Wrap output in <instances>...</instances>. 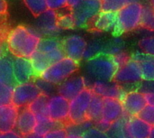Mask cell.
Segmentation results:
<instances>
[{"instance_id":"obj_43","label":"cell","mask_w":154,"mask_h":138,"mask_svg":"<svg viewBox=\"0 0 154 138\" xmlns=\"http://www.w3.org/2000/svg\"><path fill=\"white\" fill-rule=\"evenodd\" d=\"M138 90L144 93H154V80H143Z\"/></svg>"},{"instance_id":"obj_40","label":"cell","mask_w":154,"mask_h":138,"mask_svg":"<svg viewBox=\"0 0 154 138\" xmlns=\"http://www.w3.org/2000/svg\"><path fill=\"white\" fill-rule=\"evenodd\" d=\"M43 137H51V138H64L68 137V134L66 131L65 127H57V128H53L51 131H49L48 133H46Z\"/></svg>"},{"instance_id":"obj_2","label":"cell","mask_w":154,"mask_h":138,"mask_svg":"<svg viewBox=\"0 0 154 138\" xmlns=\"http://www.w3.org/2000/svg\"><path fill=\"white\" fill-rule=\"evenodd\" d=\"M117 66L112 56L107 54H99L89 60H87L84 65V71L88 86L90 82L100 80L110 81L114 80Z\"/></svg>"},{"instance_id":"obj_10","label":"cell","mask_w":154,"mask_h":138,"mask_svg":"<svg viewBox=\"0 0 154 138\" xmlns=\"http://www.w3.org/2000/svg\"><path fill=\"white\" fill-rule=\"evenodd\" d=\"M35 30L42 37H58L62 30L58 24V12L47 9L36 17Z\"/></svg>"},{"instance_id":"obj_27","label":"cell","mask_w":154,"mask_h":138,"mask_svg":"<svg viewBox=\"0 0 154 138\" xmlns=\"http://www.w3.org/2000/svg\"><path fill=\"white\" fill-rule=\"evenodd\" d=\"M95 126V124L90 120H86L82 123H71L68 122L65 125V128L68 134V137L78 138L82 137L84 133L90 128L91 127Z\"/></svg>"},{"instance_id":"obj_5","label":"cell","mask_w":154,"mask_h":138,"mask_svg":"<svg viewBox=\"0 0 154 138\" xmlns=\"http://www.w3.org/2000/svg\"><path fill=\"white\" fill-rule=\"evenodd\" d=\"M79 69V62L69 57H64L48 67L40 77L58 86L69 77L77 73Z\"/></svg>"},{"instance_id":"obj_30","label":"cell","mask_w":154,"mask_h":138,"mask_svg":"<svg viewBox=\"0 0 154 138\" xmlns=\"http://www.w3.org/2000/svg\"><path fill=\"white\" fill-rule=\"evenodd\" d=\"M104 44H105V41L100 39H94L89 42H88L83 60L87 61L97 55L102 54L104 51Z\"/></svg>"},{"instance_id":"obj_39","label":"cell","mask_w":154,"mask_h":138,"mask_svg":"<svg viewBox=\"0 0 154 138\" xmlns=\"http://www.w3.org/2000/svg\"><path fill=\"white\" fill-rule=\"evenodd\" d=\"M82 137H108L106 131H103L101 129H99L98 127H97L96 126L91 127L90 128H88L83 135Z\"/></svg>"},{"instance_id":"obj_25","label":"cell","mask_w":154,"mask_h":138,"mask_svg":"<svg viewBox=\"0 0 154 138\" xmlns=\"http://www.w3.org/2000/svg\"><path fill=\"white\" fill-rule=\"evenodd\" d=\"M102 112H103V98L94 94L87 112V119L96 124L101 119Z\"/></svg>"},{"instance_id":"obj_17","label":"cell","mask_w":154,"mask_h":138,"mask_svg":"<svg viewBox=\"0 0 154 138\" xmlns=\"http://www.w3.org/2000/svg\"><path fill=\"white\" fill-rule=\"evenodd\" d=\"M36 125V116L28 107L19 108L14 129L22 136H28L30 134H32L34 131Z\"/></svg>"},{"instance_id":"obj_13","label":"cell","mask_w":154,"mask_h":138,"mask_svg":"<svg viewBox=\"0 0 154 138\" xmlns=\"http://www.w3.org/2000/svg\"><path fill=\"white\" fill-rule=\"evenodd\" d=\"M62 48L66 57L78 62L83 60L84 53L88 45L85 38L79 34H70L61 40Z\"/></svg>"},{"instance_id":"obj_41","label":"cell","mask_w":154,"mask_h":138,"mask_svg":"<svg viewBox=\"0 0 154 138\" xmlns=\"http://www.w3.org/2000/svg\"><path fill=\"white\" fill-rule=\"evenodd\" d=\"M46 3L49 9L55 11H60L68 7L67 0H46Z\"/></svg>"},{"instance_id":"obj_1","label":"cell","mask_w":154,"mask_h":138,"mask_svg":"<svg viewBox=\"0 0 154 138\" xmlns=\"http://www.w3.org/2000/svg\"><path fill=\"white\" fill-rule=\"evenodd\" d=\"M42 36L35 30L23 25L12 29L6 36V46L14 57L30 56L37 50Z\"/></svg>"},{"instance_id":"obj_45","label":"cell","mask_w":154,"mask_h":138,"mask_svg":"<svg viewBox=\"0 0 154 138\" xmlns=\"http://www.w3.org/2000/svg\"><path fill=\"white\" fill-rule=\"evenodd\" d=\"M144 97H145L147 105L154 106V93H144Z\"/></svg>"},{"instance_id":"obj_48","label":"cell","mask_w":154,"mask_h":138,"mask_svg":"<svg viewBox=\"0 0 154 138\" xmlns=\"http://www.w3.org/2000/svg\"><path fill=\"white\" fill-rule=\"evenodd\" d=\"M128 3H143V0H128Z\"/></svg>"},{"instance_id":"obj_16","label":"cell","mask_w":154,"mask_h":138,"mask_svg":"<svg viewBox=\"0 0 154 138\" xmlns=\"http://www.w3.org/2000/svg\"><path fill=\"white\" fill-rule=\"evenodd\" d=\"M125 113L128 117L138 116L147 105L144 94L138 89L127 91L122 100Z\"/></svg>"},{"instance_id":"obj_37","label":"cell","mask_w":154,"mask_h":138,"mask_svg":"<svg viewBox=\"0 0 154 138\" xmlns=\"http://www.w3.org/2000/svg\"><path fill=\"white\" fill-rule=\"evenodd\" d=\"M138 45L143 52L154 56V35L142 38L138 42Z\"/></svg>"},{"instance_id":"obj_15","label":"cell","mask_w":154,"mask_h":138,"mask_svg":"<svg viewBox=\"0 0 154 138\" xmlns=\"http://www.w3.org/2000/svg\"><path fill=\"white\" fill-rule=\"evenodd\" d=\"M37 49L44 53L51 63L66 57L62 48L61 40L58 37H42Z\"/></svg>"},{"instance_id":"obj_6","label":"cell","mask_w":154,"mask_h":138,"mask_svg":"<svg viewBox=\"0 0 154 138\" xmlns=\"http://www.w3.org/2000/svg\"><path fill=\"white\" fill-rule=\"evenodd\" d=\"M70 10L76 28H88L96 16L101 12L100 0H83Z\"/></svg>"},{"instance_id":"obj_7","label":"cell","mask_w":154,"mask_h":138,"mask_svg":"<svg viewBox=\"0 0 154 138\" xmlns=\"http://www.w3.org/2000/svg\"><path fill=\"white\" fill-rule=\"evenodd\" d=\"M93 95V91L88 87L69 100V122L82 123L87 120V112Z\"/></svg>"},{"instance_id":"obj_4","label":"cell","mask_w":154,"mask_h":138,"mask_svg":"<svg viewBox=\"0 0 154 138\" xmlns=\"http://www.w3.org/2000/svg\"><path fill=\"white\" fill-rule=\"evenodd\" d=\"M113 80L123 87L126 91L138 89L143 80L139 62L131 58L125 64L117 68Z\"/></svg>"},{"instance_id":"obj_51","label":"cell","mask_w":154,"mask_h":138,"mask_svg":"<svg viewBox=\"0 0 154 138\" xmlns=\"http://www.w3.org/2000/svg\"><path fill=\"white\" fill-rule=\"evenodd\" d=\"M150 4H151V5L154 8V0H150Z\"/></svg>"},{"instance_id":"obj_19","label":"cell","mask_w":154,"mask_h":138,"mask_svg":"<svg viewBox=\"0 0 154 138\" xmlns=\"http://www.w3.org/2000/svg\"><path fill=\"white\" fill-rule=\"evenodd\" d=\"M152 127L138 116L129 117L126 124V132L128 137H151Z\"/></svg>"},{"instance_id":"obj_9","label":"cell","mask_w":154,"mask_h":138,"mask_svg":"<svg viewBox=\"0 0 154 138\" xmlns=\"http://www.w3.org/2000/svg\"><path fill=\"white\" fill-rule=\"evenodd\" d=\"M41 95V92L34 80L18 83L14 87L12 104L18 108L28 107L34 99Z\"/></svg>"},{"instance_id":"obj_36","label":"cell","mask_w":154,"mask_h":138,"mask_svg":"<svg viewBox=\"0 0 154 138\" xmlns=\"http://www.w3.org/2000/svg\"><path fill=\"white\" fill-rule=\"evenodd\" d=\"M13 89V86L5 85L0 82V106L12 104Z\"/></svg>"},{"instance_id":"obj_12","label":"cell","mask_w":154,"mask_h":138,"mask_svg":"<svg viewBox=\"0 0 154 138\" xmlns=\"http://www.w3.org/2000/svg\"><path fill=\"white\" fill-rule=\"evenodd\" d=\"M88 87L90 88L93 93L96 95H98L102 98L117 99L121 101L127 93V91L123 87H121L114 80L106 81L97 80L90 82Z\"/></svg>"},{"instance_id":"obj_47","label":"cell","mask_w":154,"mask_h":138,"mask_svg":"<svg viewBox=\"0 0 154 138\" xmlns=\"http://www.w3.org/2000/svg\"><path fill=\"white\" fill-rule=\"evenodd\" d=\"M82 1L83 0H67V5L69 9H72L75 6H77L79 4H80Z\"/></svg>"},{"instance_id":"obj_24","label":"cell","mask_w":154,"mask_h":138,"mask_svg":"<svg viewBox=\"0 0 154 138\" xmlns=\"http://www.w3.org/2000/svg\"><path fill=\"white\" fill-rule=\"evenodd\" d=\"M29 59L32 62L36 78L40 77L43 73V71L52 64L51 61L46 57V55L38 49L30 56Z\"/></svg>"},{"instance_id":"obj_21","label":"cell","mask_w":154,"mask_h":138,"mask_svg":"<svg viewBox=\"0 0 154 138\" xmlns=\"http://www.w3.org/2000/svg\"><path fill=\"white\" fill-rule=\"evenodd\" d=\"M19 108L14 104L0 106V132L15 128Z\"/></svg>"},{"instance_id":"obj_26","label":"cell","mask_w":154,"mask_h":138,"mask_svg":"<svg viewBox=\"0 0 154 138\" xmlns=\"http://www.w3.org/2000/svg\"><path fill=\"white\" fill-rule=\"evenodd\" d=\"M121 35H115L107 41H105L104 44V54L114 56L123 51H125V42Z\"/></svg>"},{"instance_id":"obj_46","label":"cell","mask_w":154,"mask_h":138,"mask_svg":"<svg viewBox=\"0 0 154 138\" xmlns=\"http://www.w3.org/2000/svg\"><path fill=\"white\" fill-rule=\"evenodd\" d=\"M7 11V3L5 0H0V16L5 14Z\"/></svg>"},{"instance_id":"obj_32","label":"cell","mask_w":154,"mask_h":138,"mask_svg":"<svg viewBox=\"0 0 154 138\" xmlns=\"http://www.w3.org/2000/svg\"><path fill=\"white\" fill-rule=\"evenodd\" d=\"M25 5L33 16L38 17L48 8L46 0H23Z\"/></svg>"},{"instance_id":"obj_31","label":"cell","mask_w":154,"mask_h":138,"mask_svg":"<svg viewBox=\"0 0 154 138\" xmlns=\"http://www.w3.org/2000/svg\"><path fill=\"white\" fill-rule=\"evenodd\" d=\"M48 99H49V97L41 94L36 99H34L28 106V108L35 114L36 117H38V116H48V113H47Z\"/></svg>"},{"instance_id":"obj_44","label":"cell","mask_w":154,"mask_h":138,"mask_svg":"<svg viewBox=\"0 0 154 138\" xmlns=\"http://www.w3.org/2000/svg\"><path fill=\"white\" fill-rule=\"evenodd\" d=\"M22 136L15 130H10V131H5V132H0V137H9V138H14V137H21Z\"/></svg>"},{"instance_id":"obj_29","label":"cell","mask_w":154,"mask_h":138,"mask_svg":"<svg viewBox=\"0 0 154 138\" xmlns=\"http://www.w3.org/2000/svg\"><path fill=\"white\" fill-rule=\"evenodd\" d=\"M141 26L148 31L154 32V8L151 4H143Z\"/></svg>"},{"instance_id":"obj_34","label":"cell","mask_w":154,"mask_h":138,"mask_svg":"<svg viewBox=\"0 0 154 138\" xmlns=\"http://www.w3.org/2000/svg\"><path fill=\"white\" fill-rule=\"evenodd\" d=\"M34 82L37 85L41 94H42V95H45L47 97H51V95L57 93V85L52 84V83L45 80L44 79L41 78V77L35 78Z\"/></svg>"},{"instance_id":"obj_20","label":"cell","mask_w":154,"mask_h":138,"mask_svg":"<svg viewBox=\"0 0 154 138\" xmlns=\"http://www.w3.org/2000/svg\"><path fill=\"white\" fill-rule=\"evenodd\" d=\"M116 25V13L101 11L91 23L89 28L99 33H114Z\"/></svg>"},{"instance_id":"obj_42","label":"cell","mask_w":154,"mask_h":138,"mask_svg":"<svg viewBox=\"0 0 154 138\" xmlns=\"http://www.w3.org/2000/svg\"><path fill=\"white\" fill-rule=\"evenodd\" d=\"M112 57H113L114 61L116 62L117 67L122 66L123 64H125L126 61H128L131 59V55L125 51H123V52H119V53H117Z\"/></svg>"},{"instance_id":"obj_8","label":"cell","mask_w":154,"mask_h":138,"mask_svg":"<svg viewBox=\"0 0 154 138\" xmlns=\"http://www.w3.org/2000/svg\"><path fill=\"white\" fill-rule=\"evenodd\" d=\"M125 115V113L121 100L112 98H103L102 118L95 124V126L106 132L112 123L118 120Z\"/></svg>"},{"instance_id":"obj_35","label":"cell","mask_w":154,"mask_h":138,"mask_svg":"<svg viewBox=\"0 0 154 138\" xmlns=\"http://www.w3.org/2000/svg\"><path fill=\"white\" fill-rule=\"evenodd\" d=\"M128 4V0H100L101 11L117 13L125 5Z\"/></svg>"},{"instance_id":"obj_18","label":"cell","mask_w":154,"mask_h":138,"mask_svg":"<svg viewBox=\"0 0 154 138\" xmlns=\"http://www.w3.org/2000/svg\"><path fill=\"white\" fill-rule=\"evenodd\" d=\"M14 75L16 83H24L34 80L36 76L29 58L14 57L13 59Z\"/></svg>"},{"instance_id":"obj_3","label":"cell","mask_w":154,"mask_h":138,"mask_svg":"<svg viewBox=\"0 0 154 138\" xmlns=\"http://www.w3.org/2000/svg\"><path fill=\"white\" fill-rule=\"evenodd\" d=\"M143 14L142 3H128L116 13V25L114 35L131 33L141 26Z\"/></svg>"},{"instance_id":"obj_14","label":"cell","mask_w":154,"mask_h":138,"mask_svg":"<svg viewBox=\"0 0 154 138\" xmlns=\"http://www.w3.org/2000/svg\"><path fill=\"white\" fill-rule=\"evenodd\" d=\"M88 88V83L84 76L73 74L57 86V93L70 100Z\"/></svg>"},{"instance_id":"obj_23","label":"cell","mask_w":154,"mask_h":138,"mask_svg":"<svg viewBox=\"0 0 154 138\" xmlns=\"http://www.w3.org/2000/svg\"><path fill=\"white\" fill-rule=\"evenodd\" d=\"M13 59L5 53L0 57V82L14 87L17 83L14 75Z\"/></svg>"},{"instance_id":"obj_11","label":"cell","mask_w":154,"mask_h":138,"mask_svg":"<svg viewBox=\"0 0 154 138\" xmlns=\"http://www.w3.org/2000/svg\"><path fill=\"white\" fill-rule=\"evenodd\" d=\"M47 113L51 119L66 125L69 122V100L59 93L51 95L48 99Z\"/></svg>"},{"instance_id":"obj_38","label":"cell","mask_w":154,"mask_h":138,"mask_svg":"<svg viewBox=\"0 0 154 138\" xmlns=\"http://www.w3.org/2000/svg\"><path fill=\"white\" fill-rule=\"evenodd\" d=\"M138 117L150 124L152 127H154V106L146 105L145 108L140 112Z\"/></svg>"},{"instance_id":"obj_49","label":"cell","mask_w":154,"mask_h":138,"mask_svg":"<svg viewBox=\"0 0 154 138\" xmlns=\"http://www.w3.org/2000/svg\"><path fill=\"white\" fill-rule=\"evenodd\" d=\"M3 54H4V50H3V47H2V45L0 44V57H1Z\"/></svg>"},{"instance_id":"obj_22","label":"cell","mask_w":154,"mask_h":138,"mask_svg":"<svg viewBox=\"0 0 154 138\" xmlns=\"http://www.w3.org/2000/svg\"><path fill=\"white\" fill-rule=\"evenodd\" d=\"M131 58L139 62L143 80H154V56L135 51L131 54Z\"/></svg>"},{"instance_id":"obj_50","label":"cell","mask_w":154,"mask_h":138,"mask_svg":"<svg viewBox=\"0 0 154 138\" xmlns=\"http://www.w3.org/2000/svg\"><path fill=\"white\" fill-rule=\"evenodd\" d=\"M151 137L154 138V127H152V133H151Z\"/></svg>"},{"instance_id":"obj_28","label":"cell","mask_w":154,"mask_h":138,"mask_svg":"<svg viewBox=\"0 0 154 138\" xmlns=\"http://www.w3.org/2000/svg\"><path fill=\"white\" fill-rule=\"evenodd\" d=\"M129 117L125 114L118 120L111 124L109 128L106 130L108 137H128L126 132V124Z\"/></svg>"},{"instance_id":"obj_33","label":"cell","mask_w":154,"mask_h":138,"mask_svg":"<svg viewBox=\"0 0 154 138\" xmlns=\"http://www.w3.org/2000/svg\"><path fill=\"white\" fill-rule=\"evenodd\" d=\"M58 24L61 30H72L76 28L74 17L72 15L70 9L69 12H65V13L60 14L58 12Z\"/></svg>"}]
</instances>
